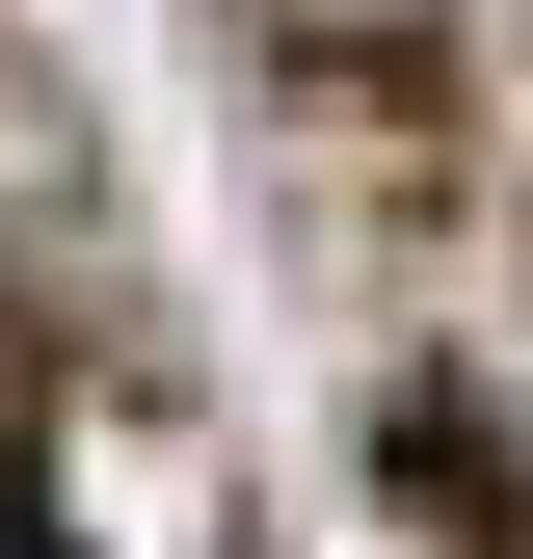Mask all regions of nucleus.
Returning a JSON list of instances; mask_svg holds the SVG:
<instances>
[{
  "label": "nucleus",
  "mask_w": 533,
  "mask_h": 559,
  "mask_svg": "<svg viewBox=\"0 0 533 559\" xmlns=\"http://www.w3.org/2000/svg\"><path fill=\"white\" fill-rule=\"evenodd\" d=\"M214 27H266V81H320V107H453V0H214Z\"/></svg>",
  "instance_id": "f257e3e1"
},
{
  "label": "nucleus",
  "mask_w": 533,
  "mask_h": 559,
  "mask_svg": "<svg viewBox=\"0 0 533 559\" xmlns=\"http://www.w3.org/2000/svg\"><path fill=\"white\" fill-rule=\"evenodd\" d=\"M0 559H81V533H54V427L0 453Z\"/></svg>",
  "instance_id": "f03ea898"
}]
</instances>
